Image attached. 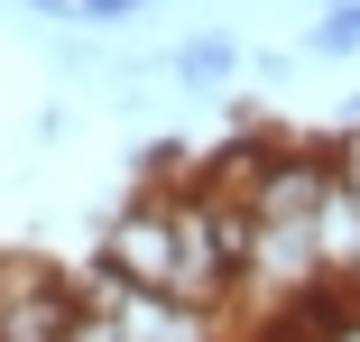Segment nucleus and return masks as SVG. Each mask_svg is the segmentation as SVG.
<instances>
[{
	"mask_svg": "<svg viewBox=\"0 0 360 342\" xmlns=\"http://www.w3.org/2000/svg\"><path fill=\"white\" fill-rule=\"evenodd\" d=\"M314 250H323V278H351L360 268V194L333 176V194L314 203Z\"/></svg>",
	"mask_w": 360,
	"mask_h": 342,
	"instance_id": "obj_5",
	"label": "nucleus"
},
{
	"mask_svg": "<svg viewBox=\"0 0 360 342\" xmlns=\"http://www.w3.org/2000/svg\"><path fill=\"white\" fill-rule=\"evenodd\" d=\"M84 324V278L46 259H0V342H75Z\"/></svg>",
	"mask_w": 360,
	"mask_h": 342,
	"instance_id": "obj_3",
	"label": "nucleus"
},
{
	"mask_svg": "<svg viewBox=\"0 0 360 342\" xmlns=\"http://www.w3.org/2000/svg\"><path fill=\"white\" fill-rule=\"evenodd\" d=\"M296 46H305V56H323V65H351V56H360V0H342V10H314Z\"/></svg>",
	"mask_w": 360,
	"mask_h": 342,
	"instance_id": "obj_6",
	"label": "nucleus"
},
{
	"mask_svg": "<svg viewBox=\"0 0 360 342\" xmlns=\"http://www.w3.org/2000/svg\"><path fill=\"white\" fill-rule=\"evenodd\" d=\"M102 278H120V287H167L176 296V278H185V250H176V194L167 185H139L120 213L102 222Z\"/></svg>",
	"mask_w": 360,
	"mask_h": 342,
	"instance_id": "obj_1",
	"label": "nucleus"
},
{
	"mask_svg": "<svg viewBox=\"0 0 360 342\" xmlns=\"http://www.w3.org/2000/svg\"><path fill=\"white\" fill-rule=\"evenodd\" d=\"M84 305L111 315L120 342H231L222 305H194V296H167V287H120L102 268H84Z\"/></svg>",
	"mask_w": 360,
	"mask_h": 342,
	"instance_id": "obj_2",
	"label": "nucleus"
},
{
	"mask_svg": "<svg viewBox=\"0 0 360 342\" xmlns=\"http://www.w3.org/2000/svg\"><path fill=\"white\" fill-rule=\"evenodd\" d=\"M10 10H28V19H56V28H84V19H75V0H10Z\"/></svg>",
	"mask_w": 360,
	"mask_h": 342,
	"instance_id": "obj_8",
	"label": "nucleus"
},
{
	"mask_svg": "<svg viewBox=\"0 0 360 342\" xmlns=\"http://www.w3.org/2000/svg\"><path fill=\"white\" fill-rule=\"evenodd\" d=\"M240 75H250L240 37H231V28H194V37L176 46V75H167V84H176V93H231Z\"/></svg>",
	"mask_w": 360,
	"mask_h": 342,
	"instance_id": "obj_4",
	"label": "nucleus"
},
{
	"mask_svg": "<svg viewBox=\"0 0 360 342\" xmlns=\"http://www.w3.org/2000/svg\"><path fill=\"white\" fill-rule=\"evenodd\" d=\"M305 10H342V0H305Z\"/></svg>",
	"mask_w": 360,
	"mask_h": 342,
	"instance_id": "obj_9",
	"label": "nucleus"
},
{
	"mask_svg": "<svg viewBox=\"0 0 360 342\" xmlns=\"http://www.w3.org/2000/svg\"><path fill=\"white\" fill-rule=\"evenodd\" d=\"M158 0H75V19L84 28H129V19H148Z\"/></svg>",
	"mask_w": 360,
	"mask_h": 342,
	"instance_id": "obj_7",
	"label": "nucleus"
}]
</instances>
